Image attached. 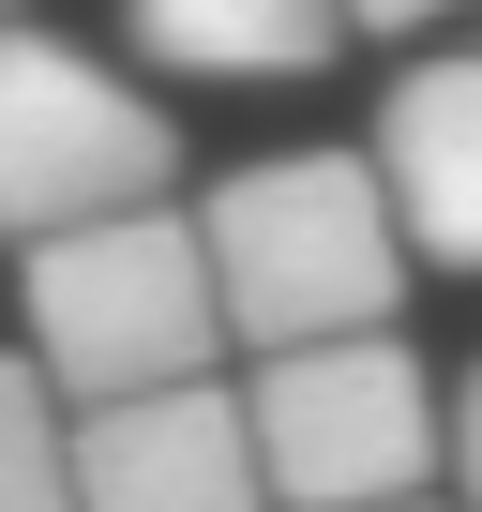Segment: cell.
I'll return each mask as SVG.
<instances>
[{
    "label": "cell",
    "mask_w": 482,
    "mask_h": 512,
    "mask_svg": "<svg viewBox=\"0 0 482 512\" xmlns=\"http://www.w3.org/2000/svg\"><path fill=\"white\" fill-rule=\"evenodd\" d=\"M121 46L151 76H211V91H302L332 76V0H121Z\"/></svg>",
    "instance_id": "obj_7"
},
{
    "label": "cell",
    "mask_w": 482,
    "mask_h": 512,
    "mask_svg": "<svg viewBox=\"0 0 482 512\" xmlns=\"http://www.w3.org/2000/svg\"><path fill=\"white\" fill-rule=\"evenodd\" d=\"M181 226H196V272H211V317H226L241 362L332 347V332H392L407 287H422L362 151H257V166L196 181Z\"/></svg>",
    "instance_id": "obj_1"
},
{
    "label": "cell",
    "mask_w": 482,
    "mask_h": 512,
    "mask_svg": "<svg viewBox=\"0 0 482 512\" xmlns=\"http://www.w3.org/2000/svg\"><path fill=\"white\" fill-rule=\"evenodd\" d=\"M61 482H76V512H272L226 377L121 392V407H61Z\"/></svg>",
    "instance_id": "obj_5"
},
{
    "label": "cell",
    "mask_w": 482,
    "mask_h": 512,
    "mask_svg": "<svg viewBox=\"0 0 482 512\" xmlns=\"http://www.w3.org/2000/svg\"><path fill=\"white\" fill-rule=\"evenodd\" d=\"M181 121L106 61V46H61L31 16H0V241H61V226H106V211H166L181 196Z\"/></svg>",
    "instance_id": "obj_4"
},
{
    "label": "cell",
    "mask_w": 482,
    "mask_h": 512,
    "mask_svg": "<svg viewBox=\"0 0 482 512\" xmlns=\"http://www.w3.org/2000/svg\"><path fill=\"white\" fill-rule=\"evenodd\" d=\"M0 512H76V482H61V392L0 347Z\"/></svg>",
    "instance_id": "obj_8"
},
{
    "label": "cell",
    "mask_w": 482,
    "mask_h": 512,
    "mask_svg": "<svg viewBox=\"0 0 482 512\" xmlns=\"http://www.w3.org/2000/svg\"><path fill=\"white\" fill-rule=\"evenodd\" d=\"M16 362H31L61 407H121V392L226 377V317H211V272H196L181 196H166V211L61 226V241L16 256Z\"/></svg>",
    "instance_id": "obj_2"
},
{
    "label": "cell",
    "mask_w": 482,
    "mask_h": 512,
    "mask_svg": "<svg viewBox=\"0 0 482 512\" xmlns=\"http://www.w3.org/2000/svg\"><path fill=\"white\" fill-rule=\"evenodd\" d=\"M241 437H257V497L272 512H392L437 497V377L407 332H332V347H272L241 362Z\"/></svg>",
    "instance_id": "obj_3"
},
{
    "label": "cell",
    "mask_w": 482,
    "mask_h": 512,
    "mask_svg": "<svg viewBox=\"0 0 482 512\" xmlns=\"http://www.w3.org/2000/svg\"><path fill=\"white\" fill-rule=\"evenodd\" d=\"M437 16H467V0H332L347 46H407V31H437Z\"/></svg>",
    "instance_id": "obj_10"
},
{
    "label": "cell",
    "mask_w": 482,
    "mask_h": 512,
    "mask_svg": "<svg viewBox=\"0 0 482 512\" xmlns=\"http://www.w3.org/2000/svg\"><path fill=\"white\" fill-rule=\"evenodd\" d=\"M437 482H452V512H482V362L437 392Z\"/></svg>",
    "instance_id": "obj_9"
},
{
    "label": "cell",
    "mask_w": 482,
    "mask_h": 512,
    "mask_svg": "<svg viewBox=\"0 0 482 512\" xmlns=\"http://www.w3.org/2000/svg\"><path fill=\"white\" fill-rule=\"evenodd\" d=\"M392 512H452V497H392Z\"/></svg>",
    "instance_id": "obj_11"
},
{
    "label": "cell",
    "mask_w": 482,
    "mask_h": 512,
    "mask_svg": "<svg viewBox=\"0 0 482 512\" xmlns=\"http://www.w3.org/2000/svg\"><path fill=\"white\" fill-rule=\"evenodd\" d=\"M377 196L407 272H482V46H422L377 91Z\"/></svg>",
    "instance_id": "obj_6"
},
{
    "label": "cell",
    "mask_w": 482,
    "mask_h": 512,
    "mask_svg": "<svg viewBox=\"0 0 482 512\" xmlns=\"http://www.w3.org/2000/svg\"><path fill=\"white\" fill-rule=\"evenodd\" d=\"M0 16H16V0H0Z\"/></svg>",
    "instance_id": "obj_12"
}]
</instances>
